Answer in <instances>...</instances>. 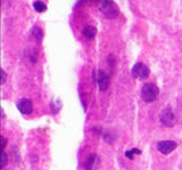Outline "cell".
Returning <instances> with one entry per match:
<instances>
[{
    "mask_svg": "<svg viewBox=\"0 0 182 170\" xmlns=\"http://www.w3.org/2000/svg\"><path fill=\"white\" fill-rule=\"evenodd\" d=\"M93 79H95V82H97V84L99 86V90H101V91L107 90V87L109 86V77L103 70L95 71L93 73Z\"/></svg>",
    "mask_w": 182,
    "mask_h": 170,
    "instance_id": "277c9868",
    "label": "cell"
},
{
    "mask_svg": "<svg viewBox=\"0 0 182 170\" xmlns=\"http://www.w3.org/2000/svg\"><path fill=\"white\" fill-rule=\"evenodd\" d=\"M149 73H150V70H149L148 66H146L145 64L142 63H137L132 68V76L135 78L142 79V78L148 77Z\"/></svg>",
    "mask_w": 182,
    "mask_h": 170,
    "instance_id": "5b68a950",
    "label": "cell"
},
{
    "mask_svg": "<svg viewBox=\"0 0 182 170\" xmlns=\"http://www.w3.org/2000/svg\"><path fill=\"white\" fill-rule=\"evenodd\" d=\"M99 10L108 18H115L119 15V8L113 0H103L100 2Z\"/></svg>",
    "mask_w": 182,
    "mask_h": 170,
    "instance_id": "7a4b0ae2",
    "label": "cell"
},
{
    "mask_svg": "<svg viewBox=\"0 0 182 170\" xmlns=\"http://www.w3.org/2000/svg\"><path fill=\"white\" fill-rule=\"evenodd\" d=\"M82 33H83V35L86 37H88V39H92V37H96L97 34V30L96 27L92 25H87L84 29H83V31H82Z\"/></svg>",
    "mask_w": 182,
    "mask_h": 170,
    "instance_id": "9c48e42d",
    "label": "cell"
},
{
    "mask_svg": "<svg viewBox=\"0 0 182 170\" xmlns=\"http://www.w3.org/2000/svg\"><path fill=\"white\" fill-rule=\"evenodd\" d=\"M33 8L34 10L38 11V13H43L47 9V6H46L45 2H42L40 0H37V1L33 2Z\"/></svg>",
    "mask_w": 182,
    "mask_h": 170,
    "instance_id": "8fae6325",
    "label": "cell"
},
{
    "mask_svg": "<svg viewBox=\"0 0 182 170\" xmlns=\"http://www.w3.org/2000/svg\"><path fill=\"white\" fill-rule=\"evenodd\" d=\"M134 154H141V151H140V150H138V149H132V150H130V151L125 152V156L129 158L130 160L133 159Z\"/></svg>",
    "mask_w": 182,
    "mask_h": 170,
    "instance_id": "7c38bea8",
    "label": "cell"
},
{
    "mask_svg": "<svg viewBox=\"0 0 182 170\" xmlns=\"http://www.w3.org/2000/svg\"><path fill=\"white\" fill-rule=\"evenodd\" d=\"M178 144L173 142V141H162L158 143L157 145V149H158V151L160 153H163V154H168V153H171L172 151H174L175 149H176Z\"/></svg>",
    "mask_w": 182,
    "mask_h": 170,
    "instance_id": "8992f818",
    "label": "cell"
},
{
    "mask_svg": "<svg viewBox=\"0 0 182 170\" xmlns=\"http://www.w3.org/2000/svg\"><path fill=\"white\" fill-rule=\"evenodd\" d=\"M99 159L96 154H90L86 161V169L87 170H95L98 167Z\"/></svg>",
    "mask_w": 182,
    "mask_h": 170,
    "instance_id": "ba28073f",
    "label": "cell"
},
{
    "mask_svg": "<svg viewBox=\"0 0 182 170\" xmlns=\"http://www.w3.org/2000/svg\"><path fill=\"white\" fill-rule=\"evenodd\" d=\"M6 78H7V75L5 73V70L2 69L1 70V84H4L5 82H6Z\"/></svg>",
    "mask_w": 182,
    "mask_h": 170,
    "instance_id": "5bb4252c",
    "label": "cell"
},
{
    "mask_svg": "<svg viewBox=\"0 0 182 170\" xmlns=\"http://www.w3.org/2000/svg\"><path fill=\"white\" fill-rule=\"evenodd\" d=\"M7 162H8L7 155H6V153H5L4 150H2V152H1V168H5L6 164H7Z\"/></svg>",
    "mask_w": 182,
    "mask_h": 170,
    "instance_id": "4fadbf2b",
    "label": "cell"
},
{
    "mask_svg": "<svg viewBox=\"0 0 182 170\" xmlns=\"http://www.w3.org/2000/svg\"><path fill=\"white\" fill-rule=\"evenodd\" d=\"M32 35L38 42H40L42 40V37H43V32L41 30L40 27H38V26H34L33 29H32Z\"/></svg>",
    "mask_w": 182,
    "mask_h": 170,
    "instance_id": "30bf717a",
    "label": "cell"
},
{
    "mask_svg": "<svg viewBox=\"0 0 182 170\" xmlns=\"http://www.w3.org/2000/svg\"><path fill=\"white\" fill-rule=\"evenodd\" d=\"M95 1H100V2H101V1H103V0H95Z\"/></svg>",
    "mask_w": 182,
    "mask_h": 170,
    "instance_id": "2e32d148",
    "label": "cell"
},
{
    "mask_svg": "<svg viewBox=\"0 0 182 170\" xmlns=\"http://www.w3.org/2000/svg\"><path fill=\"white\" fill-rule=\"evenodd\" d=\"M17 109L23 115H30L33 110V104L30 99H21L17 102Z\"/></svg>",
    "mask_w": 182,
    "mask_h": 170,
    "instance_id": "52a82bcc",
    "label": "cell"
},
{
    "mask_svg": "<svg viewBox=\"0 0 182 170\" xmlns=\"http://www.w3.org/2000/svg\"><path fill=\"white\" fill-rule=\"evenodd\" d=\"M160 122L166 127H172L176 122V116L171 108H166L160 114Z\"/></svg>",
    "mask_w": 182,
    "mask_h": 170,
    "instance_id": "3957f363",
    "label": "cell"
},
{
    "mask_svg": "<svg viewBox=\"0 0 182 170\" xmlns=\"http://www.w3.org/2000/svg\"><path fill=\"white\" fill-rule=\"evenodd\" d=\"M1 142H2V144H1V145H2V150H4V149L6 148V144H7V140H6V138L2 136V137H1Z\"/></svg>",
    "mask_w": 182,
    "mask_h": 170,
    "instance_id": "9a60e30c",
    "label": "cell"
},
{
    "mask_svg": "<svg viewBox=\"0 0 182 170\" xmlns=\"http://www.w3.org/2000/svg\"><path fill=\"white\" fill-rule=\"evenodd\" d=\"M160 90L154 83H146L141 90V98L146 102H152L157 99Z\"/></svg>",
    "mask_w": 182,
    "mask_h": 170,
    "instance_id": "6da1fadb",
    "label": "cell"
}]
</instances>
